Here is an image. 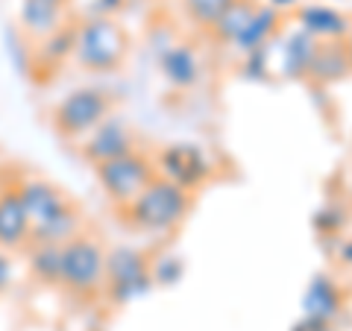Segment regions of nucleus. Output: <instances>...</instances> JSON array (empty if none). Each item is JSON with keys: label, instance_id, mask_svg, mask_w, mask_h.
<instances>
[{"label": "nucleus", "instance_id": "6e6552de", "mask_svg": "<svg viewBox=\"0 0 352 331\" xmlns=\"http://www.w3.org/2000/svg\"><path fill=\"white\" fill-rule=\"evenodd\" d=\"M156 176L170 179L173 185L185 187V191H197L214 176V161L208 159V152L197 144H170L164 147L156 159Z\"/></svg>", "mask_w": 352, "mask_h": 331}, {"label": "nucleus", "instance_id": "f8f14e48", "mask_svg": "<svg viewBox=\"0 0 352 331\" xmlns=\"http://www.w3.org/2000/svg\"><path fill=\"white\" fill-rule=\"evenodd\" d=\"M74 38H76V24L65 21L62 27L47 32L44 38L32 41V76L56 73L65 62L74 59Z\"/></svg>", "mask_w": 352, "mask_h": 331}, {"label": "nucleus", "instance_id": "f257e3e1", "mask_svg": "<svg viewBox=\"0 0 352 331\" xmlns=\"http://www.w3.org/2000/svg\"><path fill=\"white\" fill-rule=\"evenodd\" d=\"M15 191L30 217V244H68L82 231V214L68 194L47 179L24 176Z\"/></svg>", "mask_w": 352, "mask_h": 331}, {"label": "nucleus", "instance_id": "4be33fe9", "mask_svg": "<svg viewBox=\"0 0 352 331\" xmlns=\"http://www.w3.org/2000/svg\"><path fill=\"white\" fill-rule=\"evenodd\" d=\"M232 3V0H182V9L188 15L191 24H197L200 30H208L214 21L223 15V9Z\"/></svg>", "mask_w": 352, "mask_h": 331}, {"label": "nucleus", "instance_id": "ddd939ff", "mask_svg": "<svg viewBox=\"0 0 352 331\" xmlns=\"http://www.w3.org/2000/svg\"><path fill=\"white\" fill-rule=\"evenodd\" d=\"M30 244V217L12 185H0V249L18 252Z\"/></svg>", "mask_w": 352, "mask_h": 331}, {"label": "nucleus", "instance_id": "c756f323", "mask_svg": "<svg viewBox=\"0 0 352 331\" xmlns=\"http://www.w3.org/2000/svg\"><path fill=\"white\" fill-rule=\"evenodd\" d=\"M267 6L279 9V12H288V9H296V6H300V0H267Z\"/></svg>", "mask_w": 352, "mask_h": 331}, {"label": "nucleus", "instance_id": "393cba45", "mask_svg": "<svg viewBox=\"0 0 352 331\" xmlns=\"http://www.w3.org/2000/svg\"><path fill=\"white\" fill-rule=\"evenodd\" d=\"M267 53H270L267 44H264V47H256V50L244 53V65H241V71H244L247 80L264 82L270 76V59H267Z\"/></svg>", "mask_w": 352, "mask_h": 331}, {"label": "nucleus", "instance_id": "c85d7f7f", "mask_svg": "<svg viewBox=\"0 0 352 331\" xmlns=\"http://www.w3.org/2000/svg\"><path fill=\"white\" fill-rule=\"evenodd\" d=\"M338 255H340V261H344L346 267H352V238H346L344 244L338 247Z\"/></svg>", "mask_w": 352, "mask_h": 331}, {"label": "nucleus", "instance_id": "9d476101", "mask_svg": "<svg viewBox=\"0 0 352 331\" xmlns=\"http://www.w3.org/2000/svg\"><path fill=\"white\" fill-rule=\"evenodd\" d=\"M68 6L71 0H18V30L38 41L68 21Z\"/></svg>", "mask_w": 352, "mask_h": 331}, {"label": "nucleus", "instance_id": "20e7f679", "mask_svg": "<svg viewBox=\"0 0 352 331\" xmlns=\"http://www.w3.org/2000/svg\"><path fill=\"white\" fill-rule=\"evenodd\" d=\"M106 279V249L97 238L80 231L68 244H62V275L59 288L68 290L80 299H91V296L103 293Z\"/></svg>", "mask_w": 352, "mask_h": 331}, {"label": "nucleus", "instance_id": "9b49d317", "mask_svg": "<svg viewBox=\"0 0 352 331\" xmlns=\"http://www.w3.org/2000/svg\"><path fill=\"white\" fill-rule=\"evenodd\" d=\"M296 24L317 41H344L352 30V18L329 3H302L296 6Z\"/></svg>", "mask_w": 352, "mask_h": 331}, {"label": "nucleus", "instance_id": "dca6fc26", "mask_svg": "<svg viewBox=\"0 0 352 331\" xmlns=\"http://www.w3.org/2000/svg\"><path fill=\"white\" fill-rule=\"evenodd\" d=\"M159 68L173 88H194L200 80V59L191 44H170L168 50H162Z\"/></svg>", "mask_w": 352, "mask_h": 331}, {"label": "nucleus", "instance_id": "6ab92c4d", "mask_svg": "<svg viewBox=\"0 0 352 331\" xmlns=\"http://www.w3.org/2000/svg\"><path fill=\"white\" fill-rule=\"evenodd\" d=\"M279 24H282V12H279V9H273L267 3H258L256 15H252V21H250V27L244 30V36H241L232 44V47H238L241 53H250V50H256V47H264V44L276 36Z\"/></svg>", "mask_w": 352, "mask_h": 331}, {"label": "nucleus", "instance_id": "f03ea898", "mask_svg": "<svg viewBox=\"0 0 352 331\" xmlns=\"http://www.w3.org/2000/svg\"><path fill=\"white\" fill-rule=\"evenodd\" d=\"M191 205H194L191 191L156 176L135 200L120 208V214H124V223L135 231L168 235V231H176L185 223V217L191 214Z\"/></svg>", "mask_w": 352, "mask_h": 331}, {"label": "nucleus", "instance_id": "aec40b11", "mask_svg": "<svg viewBox=\"0 0 352 331\" xmlns=\"http://www.w3.org/2000/svg\"><path fill=\"white\" fill-rule=\"evenodd\" d=\"M27 267L44 284H59L62 275V244H27Z\"/></svg>", "mask_w": 352, "mask_h": 331}, {"label": "nucleus", "instance_id": "f3484780", "mask_svg": "<svg viewBox=\"0 0 352 331\" xmlns=\"http://www.w3.org/2000/svg\"><path fill=\"white\" fill-rule=\"evenodd\" d=\"M256 9H258L256 0H232V3L223 9V15L208 27V32H212L214 41H220V44H235L241 36H244V30L250 27Z\"/></svg>", "mask_w": 352, "mask_h": 331}, {"label": "nucleus", "instance_id": "b1692460", "mask_svg": "<svg viewBox=\"0 0 352 331\" xmlns=\"http://www.w3.org/2000/svg\"><path fill=\"white\" fill-rule=\"evenodd\" d=\"M346 220L349 217H346L344 205H323V208H317V212L311 214V226L320 231L323 238H332L346 226Z\"/></svg>", "mask_w": 352, "mask_h": 331}, {"label": "nucleus", "instance_id": "bb28decb", "mask_svg": "<svg viewBox=\"0 0 352 331\" xmlns=\"http://www.w3.org/2000/svg\"><path fill=\"white\" fill-rule=\"evenodd\" d=\"M291 331H332V323H329V319H320V317L302 314V317L291 326Z\"/></svg>", "mask_w": 352, "mask_h": 331}, {"label": "nucleus", "instance_id": "2eb2a0df", "mask_svg": "<svg viewBox=\"0 0 352 331\" xmlns=\"http://www.w3.org/2000/svg\"><path fill=\"white\" fill-rule=\"evenodd\" d=\"M340 308H344V293H340L332 275H326V273L311 275V282H308V288L302 293V314L320 317V319L332 323L340 314Z\"/></svg>", "mask_w": 352, "mask_h": 331}, {"label": "nucleus", "instance_id": "412c9836", "mask_svg": "<svg viewBox=\"0 0 352 331\" xmlns=\"http://www.w3.org/2000/svg\"><path fill=\"white\" fill-rule=\"evenodd\" d=\"M150 275L153 284H159V288H176L185 279V258L173 255V252H162V255L150 258Z\"/></svg>", "mask_w": 352, "mask_h": 331}, {"label": "nucleus", "instance_id": "a878e982", "mask_svg": "<svg viewBox=\"0 0 352 331\" xmlns=\"http://www.w3.org/2000/svg\"><path fill=\"white\" fill-rule=\"evenodd\" d=\"M15 279H18V264L12 258V252L0 249V293H6L12 288Z\"/></svg>", "mask_w": 352, "mask_h": 331}, {"label": "nucleus", "instance_id": "cd10ccee", "mask_svg": "<svg viewBox=\"0 0 352 331\" xmlns=\"http://www.w3.org/2000/svg\"><path fill=\"white\" fill-rule=\"evenodd\" d=\"M126 0H94V15H118Z\"/></svg>", "mask_w": 352, "mask_h": 331}, {"label": "nucleus", "instance_id": "4468645a", "mask_svg": "<svg viewBox=\"0 0 352 331\" xmlns=\"http://www.w3.org/2000/svg\"><path fill=\"white\" fill-rule=\"evenodd\" d=\"M352 73V62L344 41H317L311 65H308V80L317 85H335Z\"/></svg>", "mask_w": 352, "mask_h": 331}, {"label": "nucleus", "instance_id": "5701e85b", "mask_svg": "<svg viewBox=\"0 0 352 331\" xmlns=\"http://www.w3.org/2000/svg\"><path fill=\"white\" fill-rule=\"evenodd\" d=\"M6 56H9V62L15 65V71L18 73H32V41L24 36V32H9L6 30Z\"/></svg>", "mask_w": 352, "mask_h": 331}, {"label": "nucleus", "instance_id": "7c9ffc66", "mask_svg": "<svg viewBox=\"0 0 352 331\" xmlns=\"http://www.w3.org/2000/svg\"><path fill=\"white\" fill-rule=\"evenodd\" d=\"M344 44H346V53H349V62H352V30L346 32V38H344Z\"/></svg>", "mask_w": 352, "mask_h": 331}, {"label": "nucleus", "instance_id": "7ed1b4c3", "mask_svg": "<svg viewBox=\"0 0 352 331\" xmlns=\"http://www.w3.org/2000/svg\"><path fill=\"white\" fill-rule=\"evenodd\" d=\"M129 38L115 15H91L76 24L74 62L85 73H115L126 62Z\"/></svg>", "mask_w": 352, "mask_h": 331}, {"label": "nucleus", "instance_id": "39448f33", "mask_svg": "<svg viewBox=\"0 0 352 331\" xmlns=\"http://www.w3.org/2000/svg\"><path fill=\"white\" fill-rule=\"evenodd\" d=\"M156 288L150 275V258L147 252L138 247L120 244L106 249V279H103V293L115 305H129L138 302Z\"/></svg>", "mask_w": 352, "mask_h": 331}, {"label": "nucleus", "instance_id": "a211bd4d", "mask_svg": "<svg viewBox=\"0 0 352 331\" xmlns=\"http://www.w3.org/2000/svg\"><path fill=\"white\" fill-rule=\"evenodd\" d=\"M317 47V38H311L305 30L296 27L282 47V73L288 80H308V65H311Z\"/></svg>", "mask_w": 352, "mask_h": 331}, {"label": "nucleus", "instance_id": "423d86ee", "mask_svg": "<svg viewBox=\"0 0 352 331\" xmlns=\"http://www.w3.org/2000/svg\"><path fill=\"white\" fill-rule=\"evenodd\" d=\"M112 115V97L103 88L82 85L74 88L53 106V126L62 138L68 141H82L97 124Z\"/></svg>", "mask_w": 352, "mask_h": 331}, {"label": "nucleus", "instance_id": "1a4fd4ad", "mask_svg": "<svg viewBox=\"0 0 352 331\" xmlns=\"http://www.w3.org/2000/svg\"><path fill=\"white\" fill-rule=\"evenodd\" d=\"M80 150H82V159L97 168V164L112 161L118 156H126L129 150H135V135H132V129L120 117L109 115L103 124H97L82 138V147Z\"/></svg>", "mask_w": 352, "mask_h": 331}, {"label": "nucleus", "instance_id": "0eeeda50", "mask_svg": "<svg viewBox=\"0 0 352 331\" xmlns=\"http://www.w3.org/2000/svg\"><path fill=\"white\" fill-rule=\"evenodd\" d=\"M94 170H97L100 191L106 194V200L115 208L129 205L153 179H156V164H153L150 156H144V152H138V150H129L126 156H118L112 161L97 164Z\"/></svg>", "mask_w": 352, "mask_h": 331}]
</instances>
